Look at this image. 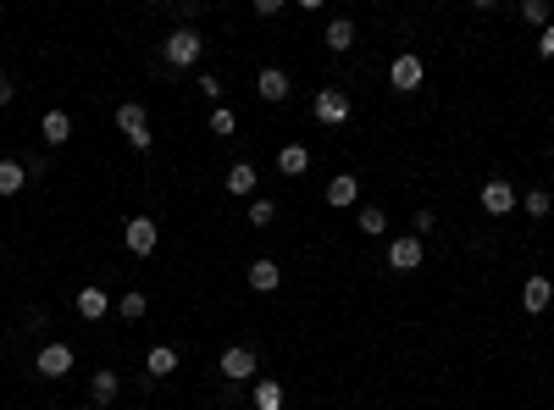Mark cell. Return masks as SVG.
<instances>
[{"instance_id":"6da1fadb","label":"cell","mask_w":554,"mask_h":410,"mask_svg":"<svg viewBox=\"0 0 554 410\" xmlns=\"http://www.w3.org/2000/svg\"><path fill=\"white\" fill-rule=\"evenodd\" d=\"M200 56H205V39L194 28H172L167 45H161V61H167V67H194Z\"/></svg>"},{"instance_id":"7a4b0ae2","label":"cell","mask_w":554,"mask_h":410,"mask_svg":"<svg viewBox=\"0 0 554 410\" xmlns=\"http://www.w3.org/2000/svg\"><path fill=\"white\" fill-rule=\"evenodd\" d=\"M122 244H128V255L150 261V255H156V244H161L156 216H128V222H122Z\"/></svg>"},{"instance_id":"3957f363","label":"cell","mask_w":554,"mask_h":410,"mask_svg":"<svg viewBox=\"0 0 554 410\" xmlns=\"http://www.w3.org/2000/svg\"><path fill=\"white\" fill-rule=\"evenodd\" d=\"M117 128H122V139H128L133 150H150V117H145V106H139V100H122L117 106Z\"/></svg>"},{"instance_id":"277c9868","label":"cell","mask_w":554,"mask_h":410,"mask_svg":"<svg viewBox=\"0 0 554 410\" xmlns=\"http://www.w3.org/2000/svg\"><path fill=\"white\" fill-rule=\"evenodd\" d=\"M72 366H78V350H72V344H61V338L45 344V350L34 355V372H39V377H67Z\"/></svg>"},{"instance_id":"5b68a950","label":"cell","mask_w":554,"mask_h":410,"mask_svg":"<svg viewBox=\"0 0 554 410\" xmlns=\"http://www.w3.org/2000/svg\"><path fill=\"white\" fill-rule=\"evenodd\" d=\"M516 205H521V194H516V183H510V178H488L482 183V211L488 216H510Z\"/></svg>"},{"instance_id":"8992f818","label":"cell","mask_w":554,"mask_h":410,"mask_svg":"<svg viewBox=\"0 0 554 410\" xmlns=\"http://www.w3.org/2000/svg\"><path fill=\"white\" fill-rule=\"evenodd\" d=\"M311 111H316V122H327V128H338V122H350V95H344V89H316Z\"/></svg>"},{"instance_id":"52a82bcc","label":"cell","mask_w":554,"mask_h":410,"mask_svg":"<svg viewBox=\"0 0 554 410\" xmlns=\"http://www.w3.org/2000/svg\"><path fill=\"white\" fill-rule=\"evenodd\" d=\"M421 78H427V67H421V56L416 50H405V56H394V67H388V84L394 89H421Z\"/></svg>"},{"instance_id":"ba28073f","label":"cell","mask_w":554,"mask_h":410,"mask_svg":"<svg viewBox=\"0 0 554 410\" xmlns=\"http://www.w3.org/2000/svg\"><path fill=\"white\" fill-rule=\"evenodd\" d=\"M216 366H222V377H228V383H250V377H255V350H244V344H228Z\"/></svg>"},{"instance_id":"9c48e42d","label":"cell","mask_w":554,"mask_h":410,"mask_svg":"<svg viewBox=\"0 0 554 410\" xmlns=\"http://www.w3.org/2000/svg\"><path fill=\"white\" fill-rule=\"evenodd\" d=\"M421 261H427V250H421V239H416V233H405V239L388 244V266H394V272H416Z\"/></svg>"},{"instance_id":"30bf717a","label":"cell","mask_w":554,"mask_h":410,"mask_svg":"<svg viewBox=\"0 0 554 410\" xmlns=\"http://www.w3.org/2000/svg\"><path fill=\"white\" fill-rule=\"evenodd\" d=\"M289 89H294V84H289V72H283V67H261V72H255V95L272 100V106H283V100H289Z\"/></svg>"},{"instance_id":"8fae6325","label":"cell","mask_w":554,"mask_h":410,"mask_svg":"<svg viewBox=\"0 0 554 410\" xmlns=\"http://www.w3.org/2000/svg\"><path fill=\"white\" fill-rule=\"evenodd\" d=\"M549 305H554V283L538 272V277H527L521 283V311H532V316H543L549 311Z\"/></svg>"},{"instance_id":"7c38bea8","label":"cell","mask_w":554,"mask_h":410,"mask_svg":"<svg viewBox=\"0 0 554 410\" xmlns=\"http://www.w3.org/2000/svg\"><path fill=\"white\" fill-rule=\"evenodd\" d=\"M39 139H45L50 150H61L72 139V117L67 111H45V117H39Z\"/></svg>"},{"instance_id":"4fadbf2b","label":"cell","mask_w":554,"mask_h":410,"mask_svg":"<svg viewBox=\"0 0 554 410\" xmlns=\"http://www.w3.org/2000/svg\"><path fill=\"white\" fill-rule=\"evenodd\" d=\"M277 283H283V266H277L272 255L250 261V289H255V294H277Z\"/></svg>"},{"instance_id":"5bb4252c","label":"cell","mask_w":554,"mask_h":410,"mask_svg":"<svg viewBox=\"0 0 554 410\" xmlns=\"http://www.w3.org/2000/svg\"><path fill=\"white\" fill-rule=\"evenodd\" d=\"M355 200H360V178H350V172L327 178V205H333V211H344V205H355Z\"/></svg>"},{"instance_id":"9a60e30c","label":"cell","mask_w":554,"mask_h":410,"mask_svg":"<svg viewBox=\"0 0 554 410\" xmlns=\"http://www.w3.org/2000/svg\"><path fill=\"white\" fill-rule=\"evenodd\" d=\"M222 183H228V194L250 200V194H255V183H261V172L250 167V161H233V167H228V178H222Z\"/></svg>"},{"instance_id":"2e32d148","label":"cell","mask_w":554,"mask_h":410,"mask_svg":"<svg viewBox=\"0 0 554 410\" xmlns=\"http://www.w3.org/2000/svg\"><path fill=\"white\" fill-rule=\"evenodd\" d=\"M322 45L333 50V56L355 50V23H350V17H333V23H327V34H322Z\"/></svg>"},{"instance_id":"e0dca14e","label":"cell","mask_w":554,"mask_h":410,"mask_svg":"<svg viewBox=\"0 0 554 410\" xmlns=\"http://www.w3.org/2000/svg\"><path fill=\"white\" fill-rule=\"evenodd\" d=\"M78 316H84V322H100V316H106V311H117V305L106 300V289H78Z\"/></svg>"},{"instance_id":"ac0fdd59","label":"cell","mask_w":554,"mask_h":410,"mask_svg":"<svg viewBox=\"0 0 554 410\" xmlns=\"http://www.w3.org/2000/svg\"><path fill=\"white\" fill-rule=\"evenodd\" d=\"M145 372L150 377H172L178 372V350H172V344H150V350H145Z\"/></svg>"},{"instance_id":"d6986e66","label":"cell","mask_w":554,"mask_h":410,"mask_svg":"<svg viewBox=\"0 0 554 410\" xmlns=\"http://www.w3.org/2000/svg\"><path fill=\"white\" fill-rule=\"evenodd\" d=\"M117 388H122V377L111 372V366H100V372L89 377V394H95V405H100V410H106V405L117 399Z\"/></svg>"},{"instance_id":"ffe728a7","label":"cell","mask_w":554,"mask_h":410,"mask_svg":"<svg viewBox=\"0 0 554 410\" xmlns=\"http://www.w3.org/2000/svg\"><path fill=\"white\" fill-rule=\"evenodd\" d=\"M250 405H255V410H283V405H289V394H283V383L261 377V383H255V394H250Z\"/></svg>"},{"instance_id":"44dd1931","label":"cell","mask_w":554,"mask_h":410,"mask_svg":"<svg viewBox=\"0 0 554 410\" xmlns=\"http://www.w3.org/2000/svg\"><path fill=\"white\" fill-rule=\"evenodd\" d=\"M23 183H28V167H23V161H0V200L23 194Z\"/></svg>"},{"instance_id":"7402d4cb","label":"cell","mask_w":554,"mask_h":410,"mask_svg":"<svg viewBox=\"0 0 554 410\" xmlns=\"http://www.w3.org/2000/svg\"><path fill=\"white\" fill-rule=\"evenodd\" d=\"M305 167H311V150H305V145H283L277 150V172L283 178H300Z\"/></svg>"},{"instance_id":"603a6c76","label":"cell","mask_w":554,"mask_h":410,"mask_svg":"<svg viewBox=\"0 0 554 410\" xmlns=\"http://www.w3.org/2000/svg\"><path fill=\"white\" fill-rule=\"evenodd\" d=\"M355 228H360L366 239H383V233H388V211H383V205H360Z\"/></svg>"},{"instance_id":"cb8c5ba5","label":"cell","mask_w":554,"mask_h":410,"mask_svg":"<svg viewBox=\"0 0 554 410\" xmlns=\"http://www.w3.org/2000/svg\"><path fill=\"white\" fill-rule=\"evenodd\" d=\"M521 23L549 28V23H554V6H549V0H521Z\"/></svg>"},{"instance_id":"d4e9b609","label":"cell","mask_w":554,"mask_h":410,"mask_svg":"<svg viewBox=\"0 0 554 410\" xmlns=\"http://www.w3.org/2000/svg\"><path fill=\"white\" fill-rule=\"evenodd\" d=\"M117 316L145 322V316H150V300H145V294H122V300H117Z\"/></svg>"},{"instance_id":"484cf974","label":"cell","mask_w":554,"mask_h":410,"mask_svg":"<svg viewBox=\"0 0 554 410\" xmlns=\"http://www.w3.org/2000/svg\"><path fill=\"white\" fill-rule=\"evenodd\" d=\"M521 211H527V216H549V211H554V200H549L543 189H527V194H521Z\"/></svg>"},{"instance_id":"4316f807","label":"cell","mask_w":554,"mask_h":410,"mask_svg":"<svg viewBox=\"0 0 554 410\" xmlns=\"http://www.w3.org/2000/svg\"><path fill=\"white\" fill-rule=\"evenodd\" d=\"M277 222V205L272 200H250V228H272Z\"/></svg>"},{"instance_id":"83f0119b","label":"cell","mask_w":554,"mask_h":410,"mask_svg":"<svg viewBox=\"0 0 554 410\" xmlns=\"http://www.w3.org/2000/svg\"><path fill=\"white\" fill-rule=\"evenodd\" d=\"M211 133H239V111H228V106H211Z\"/></svg>"},{"instance_id":"f1b7e54d","label":"cell","mask_w":554,"mask_h":410,"mask_svg":"<svg viewBox=\"0 0 554 410\" xmlns=\"http://www.w3.org/2000/svg\"><path fill=\"white\" fill-rule=\"evenodd\" d=\"M194 89L211 100V106H222V78H216V72H200V78H194Z\"/></svg>"},{"instance_id":"f546056e","label":"cell","mask_w":554,"mask_h":410,"mask_svg":"<svg viewBox=\"0 0 554 410\" xmlns=\"http://www.w3.org/2000/svg\"><path fill=\"white\" fill-rule=\"evenodd\" d=\"M433 228H438V216H433V211H427V205H421V211H416V222H410V233L421 239V233H433Z\"/></svg>"},{"instance_id":"4dcf8cb0","label":"cell","mask_w":554,"mask_h":410,"mask_svg":"<svg viewBox=\"0 0 554 410\" xmlns=\"http://www.w3.org/2000/svg\"><path fill=\"white\" fill-rule=\"evenodd\" d=\"M538 56H543V61H554V23L538 34Z\"/></svg>"},{"instance_id":"1f68e13d","label":"cell","mask_w":554,"mask_h":410,"mask_svg":"<svg viewBox=\"0 0 554 410\" xmlns=\"http://www.w3.org/2000/svg\"><path fill=\"white\" fill-rule=\"evenodd\" d=\"M255 17H283V0H255Z\"/></svg>"},{"instance_id":"d6a6232c","label":"cell","mask_w":554,"mask_h":410,"mask_svg":"<svg viewBox=\"0 0 554 410\" xmlns=\"http://www.w3.org/2000/svg\"><path fill=\"white\" fill-rule=\"evenodd\" d=\"M11 95H17V84H11L6 72H0V106H11Z\"/></svg>"},{"instance_id":"836d02e7","label":"cell","mask_w":554,"mask_h":410,"mask_svg":"<svg viewBox=\"0 0 554 410\" xmlns=\"http://www.w3.org/2000/svg\"><path fill=\"white\" fill-rule=\"evenodd\" d=\"M84 410H100V405H84Z\"/></svg>"},{"instance_id":"e575fe53","label":"cell","mask_w":554,"mask_h":410,"mask_svg":"<svg viewBox=\"0 0 554 410\" xmlns=\"http://www.w3.org/2000/svg\"><path fill=\"white\" fill-rule=\"evenodd\" d=\"M549 161H554V156H549Z\"/></svg>"}]
</instances>
